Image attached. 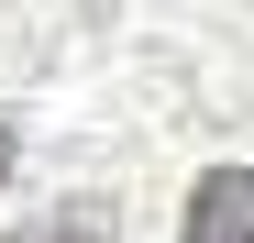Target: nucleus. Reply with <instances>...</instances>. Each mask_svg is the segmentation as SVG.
Wrapping results in <instances>:
<instances>
[{"instance_id": "nucleus-1", "label": "nucleus", "mask_w": 254, "mask_h": 243, "mask_svg": "<svg viewBox=\"0 0 254 243\" xmlns=\"http://www.w3.org/2000/svg\"><path fill=\"white\" fill-rule=\"evenodd\" d=\"M177 243H254V166H210V177L188 188Z\"/></svg>"}, {"instance_id": "nucleus-2", "label": "nucleus", "mask_w": 254, "mask_h": 243, "mask_svg": "<svg viewBox=\"0 0 254 243\" xmlns=\"http://www.w3.org/2000/svg\"><path fill=\"white\" fill-rule=\"evenodd\" d=\"M22 243H111V232H100L89 210H66V221H45V232H22Z\"/></svg>"}, {"instance_id": "nucleus-3", "label": "nucleus", "mask_w": 254, "mask_h": 243, "mask_svg": "<svg viewBox=\"0 0 254 243\" xmlns=\"http://www.w3.org/2000/svg\"><path fill=\"white\" fill-rule=\"evenodd\" d=\"M0 166H11V122H0Z\"/></svg>"}]
</instances>
